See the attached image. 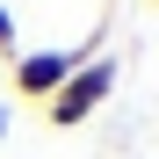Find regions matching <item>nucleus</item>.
Segmentation results:
<instances>
[{"label": "nucleus", "mask_w": 159, "mask_h": 159, "mask_svg": "<svg viewBox=\"0 0 159 159\" xmlns=\"http://www.w3.org/2000/svg\"><path fill=\"white\" fill-rule=\"evenodd\" d=\"M87 58H101V36L72 43V51H22V58L7 65V72H15V94H22V101H51V94H58Z\"/></svg>", "instance_id": "nucleus-1"}, {"label": "nucleus", "mask_w": 159, "mask_h": 159, "mask_svg": "<svg viewBox=\"0 0 159 159\" xmlns=\"http://www.w3.org/2000/svg\"><path fill=\"white\" fill-rule=\"evenodd\" d=\"M109 94H116V58H87V65H80L65 87H58V94L43 101V116L58 123V130H72V123H87Z\"/></svg>", "instance_id": "nucleus-2"}, {"label": "nucleus", "mask_w": 159, "mask_h": 159, "mask_svg": "<svg viewBox=\"0 0 159 159\" xmlns=\"http://www.w3.org/2000/svg\"><path fill=\"white\" fill-rule=\"evenodd\" d=\"M0 58H7V65L22 58V36H15V15H7V7H0Z\"/></svg>", "instance_id": "nucleus-3"}, {"label": "nucleus", "mask_w": 159, "mask_h": 159, "mask_svg": "<svg viewBox=\"0 0 159 159\" xmlns=\"http://www.w3.org/2000/svg\"><path fill=\"white\" fill-rule=\"evenodd\" d=\"M0 145H7V101H0Z\"/></svg>", "instance_id": "nucleus-4"}, {"label": "nucleus", "mask_w": 159, "mask_h": 159, "mask_svg": "<svg viewBox=\"0 0 159 159\" xmlns=\"http://www.w3.org/2000/svg\"><path fill=\"white\" fill-rule=\"evenodd\" d=\"M152 7H159V0H152Z\"/></svg>", "instance_id": "nucleus-5"}]
</instances>
